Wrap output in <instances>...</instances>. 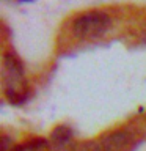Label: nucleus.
<instances>
[{"label":"nucleus","mask_w":146,"mask_h":151,"mask_svg":"<svg viewBox=\"0 0 146 151\" xmlns=\"http://www.w3.org/2000/svg\"><path fill=\"white\" fill-rule=\"evenodd\" d=\"M2 85L5 96L14 106H21V104L27 102V99L30 98V88H28L25 79L24 63L14 52L3 54Z\"/></svg>","instance_id":"1"},{"label":"nucleus","mask_w":146,"mask_h":151,"mask_svg":"<svg viewBox=\"0 0 146 151\" xmlns=\"http://www.w3.org/2000/svg\"><path fill=\"white\" fill-rule=\"evenodd\" d=\"M112 27V19L105 11H87L72 21L71 30L72 35L79 40H97L102 38Z\"/></svg>","instance_id":"2"},{"label":"nucleus","mask_w":146,"mask_h":151,"mask_svg":"<svg viewBox=\"0 0 146 151\" xmlns=\"http://www.w3.org/2000/svg\"><path fill=\"white\" fill-rule=\"evenodd\" d=\"M134 145V135L129 131H113L102 135L96 142L82 143V150H77V145H72L75 151H127Z\"/></svg>","instance_id":"3"},{"label":"nucleus","mask_w":146,"mask_h":151,"mask_svg":"<svg viewBox=\"0 0 146 151\" xmlns=\"http://www.w3.org/2000/svg\"><path fill=\"white\" fill-rule=\"evenodd\" d=\"M2 145H0V151H42L44 148H47L50 143L42 137H36V139H31L28 142H24V143L14 145L13 140L9 139L8 135H2Z\"/></svg>","instance_id":"4"},{"label":"nucleus","mask_w":146,"mask_h":151,"mask_svg":"<svg viewBox=\"0 0 146 151\" xmlns=\"http://www.w3.org/2000/svg\"><path fill=\"white\" fill-rule=\"evenodd\" d=\"M72 140H74V131L68 124H60L52 131L49 143L52 148L61 151V150H68L69 146H72Z\"/></svg>","instance_id":"5"}]
</instances>
